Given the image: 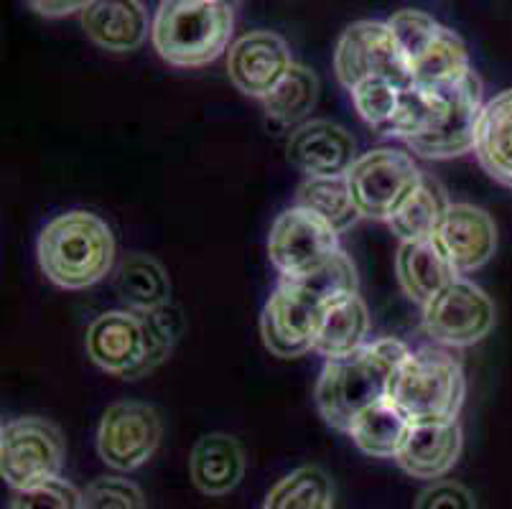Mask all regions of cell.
<instances>
[{"mask_svg":"<svg viewBox=\"0 0 512 509\" xmlns=\"http://www.w3.org/2000/svg\"><path fill=\"white\" fill-rule=\"evenodd\" d=\"M82 509H148L141 487L125 476H97L82 492Z\"/></svg>","mask_w":512,"mask_h":509,"instance_id":"d6a6232c","label":"cell"},{"mask_svg":"<svg viewBox=\"0 0 512 509\" xmlns=\"http://www.w3.org/2000/svg\"><path fill=\"white\" fill-rule=\"evenodd\" d=\"M291 49L286 39L276 31H248L237 41H232L227 51V74L235 90L245 97L263 102L276 92L278 84L286 79L293 67Z\"/></svg>","mask_w":512,"mask_h":509,"instance_id":"4fadbf2b","label":"cell"},{"mask_svg":"<svg viewBox=\"0 0 512 509\" xmlns=\"http://www.w3.org/2000/svg\"><path fill=\"white\" fill-rule=\"evenodd\" d=\"M11 509H82V492L67 479H51L13 494Z\"/></svg>","mask_w":512,"mask_h":509,"instance_id":"e575fe53","label":"cell"},{"mask_svg":"<svg viewBox=\"0 0 512 509\" xmlns=\"http://www.w3.org/2000/svg\"><path fill=\"white\" fill-rule=\"evenodd\" d=\"M87 357L115 377L130 380L146 357V334L141 314L128 308L105 311L87 326Z\"/></svg>","mask_w":512,"mask_h":509,"instance_id":"2e32d148","label":"cell"},{"mask_svg":"<svg viewBox=\"0 0 512 509\" xmlns=\"http://www.w3.org/2000/svg\"><path fill=\"white\" fill-rule=\"evenodd\" d=\"M164 436V423L153 405L120 400L102 413L97 428V454L110 469L128 474L153 459Z\"/></svg>","mask_w":512,"mask_h":509,"instance_id":"7c38bea8","label":"cell"},{"mask_svg":"<svg viewBox=\"0 0 512 509\" xmlns=\"http://www.w3.org/2000/svg\"><path fill=\"white\" fill-rule=\"evenodd\" d=\"M113 288L133 314H151L171 303L169 273L146 252H130L120 260L113 273Z\"/></svg>","mask_w":512,"mask_h":509,"instance_id":"603a6c76","label":"cell"},{"mask_svg":"<svg viewBox=\"0 0 512 509\" xmlns=\"http://www.w3.org/2000/svg\"><path fill=\"white\" fill-rule=\"evenodd\" d=\"M316 100H319V77H316V72L306 64H293L286 79L276 87V92L263 100L265 118L276 128L296 130L299 125L309 123L306 118L316 107Z\"/></svg>","mask_w":512,"mask_h":509,"instance_id":"4316f807","label":"cell"},{"mask_svg":"<svg viewBox=\"0 0 512 509\" xmlns=\"http://www.w3.org/2000/svg\"><path fill=\"white\" fill-rule=\"evenodd\" d=\"M334 72L344 90L383 79L400 90H411L413 72L388 21H357L342 31L334 51Z\"/></svg>","mask_w":512,"mask_h":509,"instance_id":"52a82bcc","label":"cell"},{"mask_svg":"<svg viewBox=\"0 0 512 509\" xmlns=\"http://www.w3.org/2000/svg\"><path fill=\"white\" fill-rule=\"evenodd\" d=\"M395 273H398L403 293L418 306H426L431 298L439 296L446 286L459 278L434 240L403 242L395 255Z\"/></svg>","mask_w":512,"mask_h":509,"instance_id":"7402d4cb","label":"cell"},{"mask_svg":"<svg viewBox=\"0 0 512 509\" xmlns=\"http://www.w3.org/2000/svg\"><path fill=\"white\" fill-rule=\"evenodd\" d=\"M36 258L54 286L85 291L113 273L115 235L102 217L72 209L46 222L36 242Z\"/></svg>","mask_w":512,"mask_h":509,"instance_id":"3957f363","label":"cell"},{"mask_svg":"<svg viewBox=\"0 0 512 509\" xmlns=\"http://www.w3.org/2000/svg\"><path fill=\"white\" fill-rule=\"evenodd\" d=\"M370 336V311L362 301L360 293L337 298L324 308L316 329L314 352L332 362V359H344L349 354L360 352Z\"/></svg>","mask_w":512,"mask_h":509,"instance_id":"ffe728a7","label":"cell"},{"mask_svg":"<svg viewBox=\"0 0 512 509\" xmlns=\"http://www.w3.org/2000/svg\"><path fill=\"white\" fill-rule=\"evenodd\" d=\"M408 352L411 349L400 339H375L349 357L324 362L314 392L324 423L349 433L367 408L388 400L390 382Z\"/></svg>","mask_w":512,"mask_h":509,"instance_id":"7a4b0ae2","label":"cell"},{"mask_svg":"<svg viewBox=\"0 0 512 509\" xmlns=\"http://www.w3.org/2000/svg\"><path fill=\"white\" fill-rule=\"evenodd\" d=\"M296 207H304L309 212L319 214L324 222H329L334 230H352L357 224V212L352 194H349L347 176H334V179H304V184L296 191Z\"/></svg>","mask_w":512,"mask_h":509,"instance_id":"f1b7e54d","label":"cell"},{"mask_svg":"<svg viewBox=\"0 0 512 509\" xmlns=\"http://www.w3.org/2000/svg\"><path fill=\"white\" fill-rule=\"evenodd\" d=\"M235 8L225 0H164L151 21L153 49L166 64L197 69L230 49Z\"/></svg>","mask_w":512,"mask_h":509,"instance_id":"277c9868","label":"cell"},{"mask_svg":"<svg viewBox=\"0 0 512 509\" xmlns=\"http://www.w3.org/2000/svg\"><path fill=\"white\" fill-rule=\"evenodd\" d=\"M434 115L436 97L431 95V92L411 87V90H403L393 120H390V125L380 135H385V138H400L406 140V143H411L418 135L426 133L431 120H434Z\"/></svg>","mask_w":512,"mask_h":509,"instance_id":"4dcf8cb0","label":"cell"},{"mask_svg":"<svg viewBox=\"0 0 512 509\" xmlns=\"http://www.w3.org/2000/svg\"><path fill=\"white\" fill-rule=\"evenodd\" d=\"M82 28L95 46L113 54L141 49L151 23L141 0H95L82 13Z\"/></svg>","mask_w":512,"mask_h":509,"instance_id":"ac0fdd59","label":"cell"},{"mask_svg":"<svg viewBox=\"0 0 512 509\" xmlns=\"http://www.w3.org/2000/svg\"><path fill=\"white\" fill-rule=\"evenodd\" d=\"M388 26L393 28L400 49L406 51L408 62H413V59H416L441 31V23L436 21L434 16H428L426 11H418V8L395 11L393 16L388 18Z\"/></svg>","mask_w":512,"mask_h":509,"instance_id":"836d02e7","label":"cell"},{"mask_svg":"<svg viewBox=\"0 0 512 509\" xmlns=\"http://www.w3.org/2000/svg\"><path fill=\"white\" fill-rule=\"evenodd\" d=\"M194 487L207 497L230 494L245 476V451L230 433H207L199 438L189 456Z\"/></svg>","mask_w":512,"mask_h":509,"instance_id":"d6986e66","label":"cell"},{"mask_svg":"<svg viewBox=\"0 0 512 509\" xmlns=\"http://www.w3.org/2000/svg\"><path fill=\"white\" fill-rule=\"evenodd\" d=\"M339 250V232L304 207L286 209L271 224L268 258L281 278H304Z\"/></svg>","mask_w":512,"mask_h":509,"instance_id":"8fae6325","label":"cell"},{"mask_svg":"<svg viewBox=\"0 0 512 509\" xmlns=\"http://www.w3.org/2000/svg\"><path fill=\"white\" fill-rule=\"evenodd\" d=\"M431 95L436 97L434 120L426 133L406 146L428 161H449L474 151L479 118L484 110V84L479 74L472 69L454 84L431 90Z\"/></svg>","mask_w":512,"mask_h":509,"instance_id":"ba28073f","label":"cell"},{"mask_svg":"<svg viewBox=\"0 0 512 509\" xmlns=\"http://www.w3.org/2000/svg\"><path fill=\"white\" fill-rule=\"evenodd\" d=\"M495 303L472 280L456 278L423 306V331L451 349L474 347L495 329Z\"/></svg>","mask_w":512,"mask_h":509,"instance_id":"30bf717a","label":"cell"},{"mask_svg":"<svg viewBox=\"0 0 512 509\" xmlns=\"http://www.w3.org/2000/svg\"><path fill=\"white\" fill-rule=\"evenodd\" d=\"M67 459V443L57 423L26 415L0 428V476L13 492L34 489L59 479Z\"/></svg>","mask_w":512,"mask_h":509,"instance_id":"8992f818","label":"cell"},{"mask_svg":"<svg viewBox=\"0 0 512 509\" xmlns=\"http://www.w3.org/2000/svg\"><path fill=\"white\" fill-rule=\"evenodd\" d=\"M141 321L143 334H146V357H143L141 367H138L136 375L130 377V380H141V377L156 372L171 357V352H174V347L179 344L181 334L186 329L184 314L174 303L156 308L151 314H141Z\"/></svg>","mask_w":512,"mask_h":509,"instance_id":"f546056e","label":"cell"},{"mask_svg":"<svg viewBox=\"0 0 512 509\" xmlns=\"http://www.w3.org/2000/svg\"><path fill=\"white\" fill-rule=\"evenodd\" d=\"M263 509H334V484L321 466H299L278 479Z\"/></svg>","mask_w":512,"mask_h":509,"instance_id":"83f0119b","label":"cell"},{"mask_svg":"<svg viewBox=\"0 0 512 509\" xmlns=\"http://www.w3.org/2000/svg\"><path fill=\"white\" fill-rule=\"evenodd\" d=\"M411 72L413 87H418V90L431 92L441 90L446 84H454L456 79H462L464 74L472 72L467 44L456 31L441 26L434 41L411 62Z\"/></svg>","mask_w":512,"mask_h":509,"instance_id":"cb8c5ba5","label":"cell"},{"mask_svg":"<svg viewBox=\"0 0 512 509\" xmlns=\"http://www.w3.org/2000/svg\"><path fill=\"white\" fill-rule=\"evenodd\" d=\"M411 423L403 418L398 408L388 400L367 408L360 418L352 423L347 436L355 441L365 456L372 459H398L400 448L406 446Z\"/></svg>","mask_w":512,"mask_h":509,"instance_id":"d4e9b609","label":"cell"},{"mask_svg":"<svg viewBox=\"0 0 512 509\" xmlns=\"http://www.w3.org/2000/svg\"><path fill=\"white\" fill-rule=\"evenodd\" d=\"M474 156L492 181L512 189V90L484 102Z\"/></svg>","mask_w":512,"mask_h":509,"instance_id":"44dd1931","label":"cell"},{"mask_svg":"<svg viewBox=\"0 0 512 509\" xmlns=\"http://www.w3.org/2000/svg\"><path fill=\"white\" fill-rule=\"evenodd\" d=\"M413 509H477V502L464 484L439 479L418 494Z\"/></svg>","mask_w":512,"mask_h":509,"instance_id":"d590c367","label":"cell"},{"mask_svg":"<svg viewBox=\"0 0 512 509\" xmlns=\"http://www.w3.org/2000/svg\"><path fill=\"white\" fill-rule=\"evenodd\" d=\"M449 204L451 202L446 199L444 186L434 176L423 174L421 184L413 189V194L390 217V230H393V235L400 237V242L431 240Z\"/></svg>","mask_w":512,"mask_h":509,"instance_id":"484cf974","label":"cell"},{"mask_svg":"<svg viewBox=\"0 0 512 509\" xmlns=\"http://www.w3.org/2000/svg\"><path fill=\"white\" fill-rule=\"evenodd\" d=\"M87 0H77V3H72V0H31L29 8L34 13H39V16L44 18H64V16H72V13H85L87 11Z\"/></svg>","mask_w":512,"mask_h":509,"instance_id":"8d00e7d4","label":"cell"},{"mask_svg":"<svg viewBox=\"0 0 512 509\" xmlns=\"http://www.w3.org/2000/svg\"><path fill=\"white\" fill-rule=\"evenodd\" d=\"M400 95H403L400 87L383 82V79H372V82L360 84V87H355V90L349 92L352 105L360 112V118L365 120L375 133H383L390 125V120H393L395 110H398L400 105Z\"/></svg>","mask_w":512,"mask_h":509,"instance_id":"1f68e13d","label":"cell"},{"mask_svg":"<svg viewBox=\"0 0 512 509\" xmlns=\"http://www.w3.org/2000/svg\"><path fill=\"white\" fill-rule=\"evenodd\" d=\"M431 240L449 260L456 275L464 278L495 258L497 224L484 209L456 202L449 204Z\"/></svg>","mask_w":512,"mask_h":509,"instance_id":"5bb4252c","label":"cell"},{"mask_svg":"<svg viewBox=\"0 0 512 509\" xmlns=\"http://www.w3.org/2000/svg\"><path fill=\"white\" fill-rule=\"evenodd\" d=\"M286 156L291 166H296L306 179H334L347 176L355 166L357 143L344 125L332 123L327 118L309 120L291 130L286 143Z\"/></svg>","mask_w":512,"mask_h":509,"instance_id":"9a60e30c","label":"cell"},{"mask_svg":"<svg viewBox=\"0 0 512 509\" xmlns=\"http://www.w3.org/2000/svg\"><path fill=\"white\" fill-rule=\"evenodd\" d=\"M349 293H360V278L344 250L304 278H281L260 316V334L268 352L281 359L314 352L316 329L324 308Z\"/></svg>","mask_w":512,"mask_h":509,"instance_id":"6da1fadb","label":"cell"},{"mask_svg":"<svg viewBox=\"0 0 512 509\" xmlns=\"http://www.w3.org/2000/svg\"><path fill=\"white\" fill-rule=\"evenodd\" d=\"M467 398L462 362L441 347L408 352L390 382L388 403L403 413L411 426L451 423L462 413Z\"/></svg>","mask_w":512,"mask_h":509,"instance_id":"5b68a950","label":"cell"},{"mask_svg":"<svg viewBox=\"0 0 512 509\" xmlns=\"http://www.w3.org/2000/svg\"><path fill=\"white\" fill-rule=\"evenodd\" d=\"M423 179L411 153L400 148H372L347 171L352 202L362 219L390 222Z\"/></svg>","mask_w":512,"mask_h":509,"instance_id":"9c48e42d","label":"cell"},{"mask_svg":"<svg viewBox=\"0 0 512 509\" xmlns=\"http://www.w3.org/2000/svg\"><path fill=\"white\" fill-rule=\"evenodd\" d=\"M462 448L464 433L456 420L413 426L395 464L413 479L434 484L454 469L459 456H462Z\"/></svg>","mask_w":512,"mask_h":509,"instance_id":"e0dca14e","label":"cell"}]
</instances>
